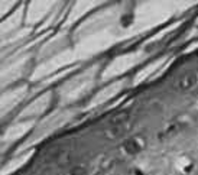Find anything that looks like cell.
I'll use <instances>...</instances> for the list:
<instances>
[{
    "instance_id": "1",
    "label": "cell",
    "mask_w": 198,
    "mask_h": 175,
    "mask_svg": "<svg viewBox=\"0 0 198 175\" xmlns=\"http://www.w3.org/2000/svg\"><path fill=\"white\" fill-rule=\"evenodd\" d=\"M174 87L179 93H188V91L195 90L198 87V70H191L182 74L175 81Z\"/></svg>"
},
{
    "instance_id": "2",
    "label": "cell",
    "mask_w": 198,
    "mask_h": 175,
    "mask_svg": "<svg viewBox=\"0 0 198 175\" xmlns=\"http://www.w3.org/2000/svg\"><path fill=\"white\" fill-rule=\"evenodd\" d=\"M132 126V119L129 116H123L120 119H116L113 123L110 124V128L107 129V137L110 139H116L120 137L122 135L126 133V130H129Z\"/></svg>"
},
{
    "instance_id": "3",
    "label": "cell",
    "mask_w": 198,
    "mask_h": 175,
    "mask_svg": "<svg viewBox=\"0 0 198 175\" xmlns=\"http://www.w3.org/2000/svg\"><path fill=\"white\" fill-rule=\"evenodd\" d=\"M146 148V139L143 135H136V136L129 137L126 142L123 143V149L129 155H137Z\"/></svg>"
},
{
    "instance_id": "4",
    "label": "cell",
    "mask_w": 198,
    "mask_h": 175,
    "mask_svg": "<svg viewBox=\"0 0 198 175\" xmlns=\"http://www.w3.org/2000/svg\"><path fill=\"white\" fill-rule=\"evenodd\" d=\"M71 175H87V169H85L84 166H75V168H72L70 172Z\"/></svg>"
}]
</instances>
